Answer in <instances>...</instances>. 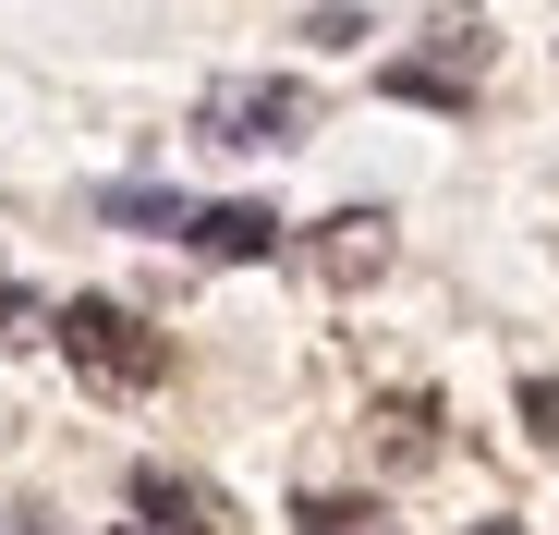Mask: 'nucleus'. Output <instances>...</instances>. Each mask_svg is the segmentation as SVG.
<instances>
[{
    "instance_id": "11",
    "label": "nucleus",
    "mask_w": 559,
    "mask_h": 535,
    "mask_svg": "<svg viewBox=\"0 0 559 535\" xmlns=\"http://www.w3.org/2000/svg\"><path fill=\"white\" fill-rule=\"evenodd\" d=\"M25 535H37V523H25Z\"/></svg>"
},
{
    "instance_id": "3",
    "label": "nucleus",
    "mask_w": 559,
    "mask_h": 535,
    "mask_svg": "<svg viewBox=\"0 0 559 535\" xmlns=\"http://www.w3.org/2000/svg\"><path fill=\"white\" fill-rule=\"evenodd\" d=\"M305 122H317V98H305L293 73H219L207 98H195V134H207V146H243V158L293 146Z\"/></svg>"
},
{
    "instance_id": "2",
    "label": "nucleus",
    "mask_w": 559,
    "mask_h": 535,
    "mask_svg": "<svg viewBox=\"0 0 559 535\" xmlns=\"http://www.w3.org/2000/svg\"><path fill=\"white\" fill-rule=\"evenodd\" d=\"M487 61H499L487 13H438L402 61H378V85H390V98H414V110H462V98L487 85Z\"/></svg>"
},
{
    "instance_id": "5",
    "label": "nucleus",
    "mask_w": 559,
    "mask_h": 535,
    "mask_svg": "<svg viewBox=\"0 0 559 535\" xmlns=\"http://www.w3.org/2000/svg\"><path fill=\"white\" fill-rule=\"evenodd\" d=\"M182 243L219 255V268H243V255H280L293 231H280V207H255V195H219V207H182Z\"/></svg>"
},
{
    "instance_id": "6",
    "label": "nucleus",
    "mask_w": 559,
    "mask_h": 535,
    "mask_svg": "<svg viewBox=\"0 0 559 535\" xmlns=\"http://www.w3.org/2000/svg\"><path fill=\"white\" fill-rule=\"evenodd\" d=\"M305 268H317L329 293H353V281H378V268H390V219H378V207H341V219H317Z\"/></svg>"
},
{
    "instance_id": "10",
    "label": "nucleus",
    "mask_w": 559,
    "mask_h": 535,
    "mask_svg": "<svg viewBox=\"0 0 559 535\" xmlns=\"http://www.w3.org/2000/svg\"><path fill=\"white\" fill-rule=\"evenodd\" d=\"M462 535H523V523H462Z\"/></svg>"
},
{
    "instance_id": "1",
    "label": "nucleus",
    "mask_w": 559,
    "mask_h": 535,
    "mask_svg": "<svg viewBox=\"0 0 559 535\" xmlns=\"http://www.w3.org/2000/svg\"><path fill=\"white\" fill-rule=\"evenodd\" d=\"M49 341H61V366L85 378V390H158L170 378V341L134 317V305H110V293H73V305H49Z\"/></svg>"
},
{
    "instance_id": "9",
    "label": "nucleus",
    "mask_w": 559,
    "mask_h": 535,
    "mask_svg": "<svg viewBox=\"0 0 559 535\" xmlns=\"http://www.w3.org/2000/svg\"><path fill=\"white\" fill-rule=\"evenodd\" d=\"M523 426H535L547 451H559V378H523Z\"/></svg>"
},
{
    "instance_id": "4",
    "label": "nucleus",
    "mask_w": 559,
    "mask_h": 535,
    "mask_svg": "<svg viewBox=\"0 0 559 535\" xmlns=\"http://www.w3.org/2000/svg\"><path fill=\"white\" fill-rule=\"evenodd\" d=\"M134 535H243V511L207 487V475H170V463H134Z\"/></svg>"
},
{
    "instance_id": "8",
    "label": "nucleus",
    "mask_w": 559,
    "mask_h": 535,
    "mask_svg": "<svg viewBox=\"0 0 559 535\" xmlns=\"http://www.w3.org/2000/svg\"><path fill=\"white\" fill-rule=\"evenodd\" d=\"M390 451H402V463H426V402H414V390L390 402Z\"/></svg>"
},
{
    "instance_id": "7",
    "label": "nucleus",
    "mask_w": 559,
    "mask_h": 535,
    "mask_svg": "<svg viewBox=\"0 0 559 535\" xmlns=\"http://www.w3.org/2000/svg\"><path fill=\"white\" fill-rule=\"evenodd\" d=\"M305 535H390L378 499H305Z\"/></svg>"
}]
</instances>
